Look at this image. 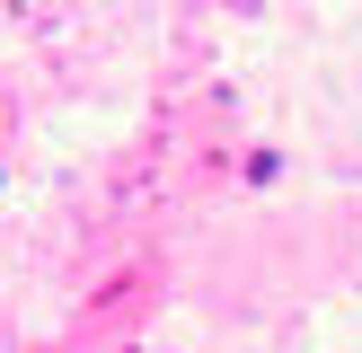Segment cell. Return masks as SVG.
I'll return each instance as SVG.
<instances>
[]
</instances>
